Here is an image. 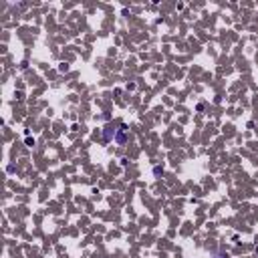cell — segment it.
<instances>
[{
  "mask_svg": "<svg viewBox=\"0 0 258 258\" xmlns=\"http://www.w3.org/2000/svg\"><path fill=\"white\" fill-rule=\"evenodd\" d=\"M125 133H127V129H125V127H121V129H119V133L115 135L119 143H125Z\"/></svg>",
  "mask_w": 258,
  "mask_h": 258,
  "instance_id": "1",
  "label": "cell"
},
{
  "mask_svg": "<svg viewBox=\"0 0 258 258\" xmlns=\"http://www.w3.org/2000/svg\"><path fill=\"white\" fill-rule=\"evenodd\" d=\"M113 137H115V129L113 127H107L105 129V139L109 141V139H113Z\"/></svg>",
  "mask_w": 258,
  "mask_h": 258,
  "instance_id": "2",
  "label": "cell"
}]
</instances>
